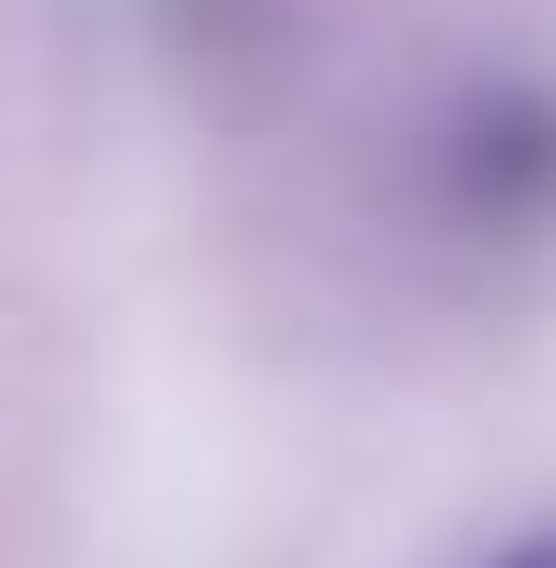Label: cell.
I'll use <instances>...</instances> for the list:
<instances>
[{"label": "cell", "mask_w": 556, "mask_h": 568, "mask_svg": "<svg viewBox=\"0 0 556 568\" xmlns=\"http://www.w3.org/2000/svg\"><path fill=\"white\" fill-rule=\"evenodd\" d=\"M436 206L459 230H545L556 219V85H472L436 133Z\"/></svg>", "instance_id": "1"}, {"label": "cell", "mask_w": 556, "mask_h": 568, "mask_svg": "<svg viewBox=\"0 0 556 568\" xmlns=\"http://www.w3.org/2000/svg\"><path fill=\"white\" fill-rule=\"evenodd\" d=\"M496 568H556V532H533V545H508Z\"/></svg>", "instance_id": "2"}]
</instances>
